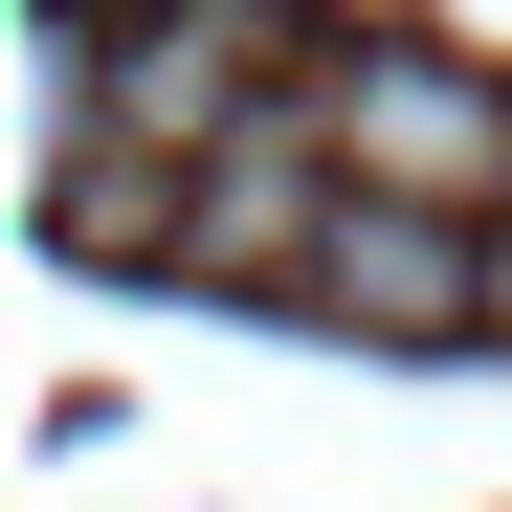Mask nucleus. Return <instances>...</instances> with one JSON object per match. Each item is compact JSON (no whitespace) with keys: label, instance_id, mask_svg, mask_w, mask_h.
I'll return each instance as SVG.
<instances>
[{"label":"nucleus","instance_id":"obj_1","mask_svg":"<svg viewBox=\"0 0 512 512\" xmlns=\"http://www.w3.org/2000/svg\"><path fill=\"white\" fill-rule=\"evenodd\" d=\"M312 156L357 201H512V90L468 45H334L312 67Z\"/></svg>","mask_w":512,"mask_h":512},{"label":"nucleus","instance_id":"obj_2","mask_svg":"<svg viewBox=\"0 0 512 512\" xmlns=\"http://www.w3.org/2000/svg\"><path fill=\"white\" fill-rule=\"evenodd\" d=\"M312 312L334 334H468L490 312V201H334Z\"/></svg>","mask_w":512,"mask_h":512},{"label":"nucleus","instance_id":"obj_3","mask_svg":"<svg viewBox=\"0 0 512 512\" xmlns=\"http://www.w3.org/2000/svg\"><path fill=\"white\" fill-rule=\"evenodd\" d=\"M490 334H512V201H490Z\"/></svg>","mask_w":512,"mask_h":512}]
</instances>
